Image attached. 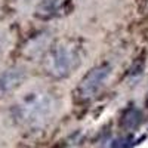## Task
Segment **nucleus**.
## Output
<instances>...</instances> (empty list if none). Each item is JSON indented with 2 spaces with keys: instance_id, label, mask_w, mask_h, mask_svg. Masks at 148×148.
Segmentation results:
<instances>
[{
  "instance_id": "7",
  "label": "nucleus",
  "mask_w": 148,
  "mask_h": 148,
  "mask_svg": "<svg viewBox=\"0 0 148 148\" xmlns=\"http://www.w3.org/2000/svg\"><path fill=\"white\" fill-rule=\"evenodd\" d=\"M145 105L148 107V92H147V96H145Z\"/></svg>"
},
{
  "instance_id": "3",
  "label": "nucleus",
  "mask_w": 148,
  "mask_h": 148,
  "mask_svg": "<svg viewBox=\"0 0 148 148\" xmlns=\"http://www.w3.org/2000/svg\"><path fill=\"white\" fill-rule=\"evenodd\" d=\"M111 74V65L110 64H101L96 65L92 70L84 74V77L80 80L79 86L76 88V98L80 102H89L93 98H96L104 89L105 82L108 80Z\"/></svg>"
},
{
  "instance_id": "4",
  "label": "nucleus",
  "mask_w": 148,
  "mask_h": 148,
  "mask_svg": "<svg viewBox=\"0 0 148 148\" xmlns=\"http://www.w3.org/2000/svg\"><path fill=\"white\" fill-rule=\"evenodd\" d=\"M25 74L21 70L14 68V70H8L2 77H0V96L6 95L9 92H12L14 89H16L18 86L22 83Z\"/></svg>"
},
{
  "instance_id": "6",
  "label": "nucleus",
  "mask_w": 148,
  "mask_h": 148,
  "mask_svg": "<svg viewBox=\"0 0 148 148\" xmlns=\"http://www.w3.org/2000/svg\"><path fill=\"white\" fill-rule=\"evenodd\" d=\"M130 136H113L102 142L101 148H127L130 145Z\"/></svg>"
},
{
  "instance_id": "2",
  "label": "nucleus",
  "mask_w": 148,
  "mask_h": 148,
  "mask_svg": "<svg viewBox=\"0 0 148 148\" xmlns=\"http://www.w3.org/2000/svg\"><path fill=\"white\" fill-rule=\"evenodd\" d=\"M80 47L74 42H64L53 46L45 59V70L55 79H65L80 65Z\"/></svg>"
},
{
  "instance_id": "5",
  "label": "nucleus",
  "mask_w": 148,
  "mask_h": 148,
  "mask_svg": "<svg viewBox=\"0 0 148 148\" xmlns=\"http://www.w3.org/2000/svg\"><path fill=\"white\" fill-rule=\"evenodd\" d=\"M141 123H142V114L138 108L129 107L127 110H125V113L121 116V121H120L123 129H126L127 132L136 130Z\"/></svg>"
},
{
  "instance_id": "1",
  "label": "nucleus",
  "mask_w": 148,
  "mask_h": 148,
  "mask_svg": "<svg viewBox=\"0 0 148 148\" xmlns=\"http://www.w3.org/2000/svg\"><path fill=\"white\" fill-rule=\"evenodd\" d=\"M56 108L55 98L45 90L25 93L15 107L16 119L27 127H42L52 119Z\"/></svg>"
}]
</instances>
